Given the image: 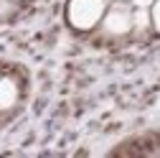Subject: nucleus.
Listing matches in <instances>:
<instances>
[{
  "label": "nucleus",
  "instance_id": "1",
  "mask_svg": "<svg viewBox=\"0 0 160 158\" xmlns=\"http://www.w3.org/2000/svg\"><path fill=\"white\" fill-rule=\"evenodd\" d=\"M104 8L107 3L104 0H71L69 5V21L74 28H94L104 15Z\"/></svg>",
  "mask_w": 160,
  "mask_h": 158
},
{
  "label": "nucleus",
  "instance_id": "3",
  "mask_svg": "<svg viewBox=\"0 0 160 158\" xmlns=\"http://www.w3.org/2000/svg\"><path fill=\"white\" fill-rule=\"evenodd\" d=\"M18 100V87L13 79H0V110L13 107Z\"/></svg>",
  "mask_w": 160,
  "mask_h": 158
},
{
  "label": "nucleus",
  "instance_id": "5",
  "mask_svg": "<svg viewBox=\"0 0 160 158\" xmlns=\"http://www.w3.org/2000/svg\"><path fill=\"white\" fill-rule=\"evenodd\" d=\"M150 21H152L155 31H160V0H155V3H152V13H150Z\"/></svg>",
  "mask_w": 160,
  "mask_h": 158
},
{
  "label": "nucleus",
  "instance_id": "2",
  "mask_svg": "<svg viewBox=\"0 0 160 158\" xmlns=\"http://www.w3.org/2000/svg\"><path fill=\"white\" fill-rule=\"evenodd\" d=\"M102 18H104V28H107L109 33H114V36H122V33H127V31L132 28V13H130L127 8H122V5L112 8V10L104 13Z\"/></svg>",
  "mask_w": 160,
  "mask_h": 158
},
{
  "label": "nucleus",
  "instance_id": "6",
  "mask_svg": "<svg viewBox=\"0 0 160 158\" xmlns=\"http://www.w3.org/2000/svg\"><path fill=\"white\" fill-rule=\"evenodd\" d=\"M10 13V3L8 0H0V15H8Z\"/></svg>",
  "mask_w": 160,
  "mask_h": 158
},
{
  "label": "nucleus",
  "instance_id": "4",
  "mask_svg": "<svg viewBox=\"0 0 160 158\" xmlns=\"http://www.w3.org/2000/svg\"><path fill=\"white\" fill-rule=\"evenodd\" d=\"M132 26H135L137 31H145V28L150 26V13H148L145 8H140V10L132 15Z\"/></svg>",
  "mask_w": 160,
  "mask_h": 158
},
{
  "label": "nucleus",
  "instance_id": "7",
  "mask_svg": "<svg viewBox=\"0 0 160 158\" xmlns=\"http://www.w3.org/2000/svg\"><path fill=\"white\" fill-rule=\"evenodd\" d=\"M152 3H155V0H135L137 8H148V5H152Z\"/></svg>",
  "mask_w": 160,
  "mask_h": 158
}]
</instances>
